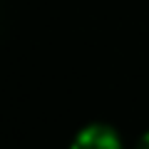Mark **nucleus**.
Masks as SVG:
<instances>
[{
	"label": "nucleus",
	"mask_w": 149,
	"mask_h": 149,
	"mask_svg": "<svg viewBox=\"0 0 149 149\" xmlns=\"http://www.w3.org/2000/svg\"><path fill=\"white\" fill-rule=\"evenodd\" d=\"M72 149H122V142L114 129L92 124L77 134V139L72 142Z\"/></svg>",
	"instance_id": "nucleus-1"
},
{
	"label": "nucleus",
	"mask_w": 149,
	"mask_h": 149,
	"mask_svg": "<svg viewBox=\"0 0 149 149\" xmlns=\"http://www.w3.org/2000/svg\"><path fill=\"white\" fill-rule=\"evenodd\" d=\"M139 149H149V134L142 139V142H139Z\"/></svg>",
	"instance_id": "nucleus-2"
}]
</instances>
